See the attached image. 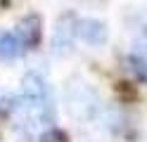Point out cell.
Masks as SVG:
<instances>
[{
    "mask_svg": "<svg viewBox=\"0 0 147 142\" xmlns=\"http://www.w3.org/2000/svg\"><path fill=\"white\" fill-rule=\"evenodd\" d=\"M64 102H67L69 116L76 121H90L100 109V100L95 90L90 85H86L78 76L69 78L67 88H64Z\"/></svg>",
    "mask_w": 147,
    "mask_h": 142,
    "instance_id": "obj_1",
    "label": "cell"
},
{
    "mask_svg": "<svg viewBox=\"0 0 147 142\" xmlns=\"http://www.w3.org/2000/svg\"><path fill=\"white\" fill-rule=\"evenodd\" d=\"M78 22L74 14H62L55 24V33H52V52L57 57H64L71 52L74 47V36H76Z\"/></svg>",
    "mask_w": 147,
    "mask_h": 142,
    "instance_id": "obj_2",
    "label": "cell"
},
{
    "mask_svg": "<svg viewBox=\"0 0 147 142\" xmlns=\"http://www.w3.org/2000/svg\"><path fill=\"white\" fill-rule=\"evenodd\" d=\"M17 38L22 40L24 47H33V45H38L40 40V36H43V22H40V17L38 14H26L19 19V24H17Z\"/></svg>",
    "mask_w": 147,
    "mask_h": 142,
    "instance_id": "obj_3",
    "label": "cell"
},
{
    "mask_svg": "<svg viewBox=\"0 0 147 142\" xmlns=\"http://www.w3.org/2000/svg\"><path fill=\"white\" fill-rule=\"evenodd\" d=\"M76 36L83 43L97 47V45H105V40H107V26L100 19H81L78 28H76Z\"/></svg>",
    "mask_w": 147,
    "mask_h": 142,
    "instance_id": "obj_4",
    "label": "cell"
},
{
    "mask_svg": "<svg viewBox=\"0 0 147 142\" xmlns=\"http://www.w3.org/2000/svg\"><path fill=\"white\" fill-rule=\"evenodd\" d=\"M22 50H24V45H22L19 38H17V33H10V31L0 33V59L3 62L17 59V57L22 55Z\"/></svg>",
    "mask_w": 147,
    "mask_h": 142,
    "instance_id": "obj_5",
    "label": "cell"
},
{
    "mask_svg": "<svg viewBox=\"0 0 147 142\" xmlns=\"http://www.w3.org/2000/svg\"><path fill=\"white\" fill-rule=\"evenodd\" d=\"M40 142H69V137L64 135L62 130H48V133L40 137Z\"/></svg>",
    "mask_w": 147,
    "mask_h": 142,
    "instance_id": "obj_6",
    "label": "cell"
},
{
    "mask_svg": "<svg viewBox=\"0 0 147 142\" xmlns=\"http://www.w3.org/2000/svg\"><path fill=\"white\" fill-rule=\"evenodd\" d=\"M7 5H10V0H0V9H3V7H7Z\"/></svg>",
    "mask_w": 147,
    "mask_h": 142,
    "instance_id": "obj_7",
    "label": "cell"
}]
</instances>
